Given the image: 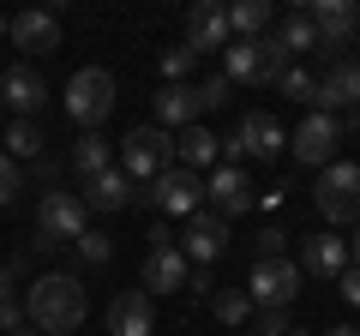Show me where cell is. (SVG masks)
I'll use <instances>...</instances> for the list:
<instances>
[{
    "mask_svg": "<svg viewBox=\"0 0 360 336\" xmlns=\"http://www.w3.org/2000/svg\"><path fill=\"white\" fill-rule=\"evenodd\" d=\"M108 168V138L103 132H84V138L72 144V174L84 181V174H103Z\"/></svg>",
    "mask_w": 360,
    "mask_h": 336,
    "instance_id": "cell-27",
    "label": "cell"
},
{
    "mask_svg": "<svg viewBox=\"0 0 360 336\" xmlns=\"http://www.w3.org/2000/svg\"><path fill=\"white\" fill-rule=\"evenodd\" d=\"M229 91H234L229 78H222V72H210L205 84H198V108H205V115H210V108H222V103H229Z\"/></svg>",
    "mask_w": 360,
    "mask_h": 336,
    "instance_id": "cell-35",
    "label": "cell"
},
{
    "mask_svg": "<svg viewBox=\"0 0 360 336\" xmlns=\"http://www.w3.org/2000/svg\"><path fill=\"white\" fill-rule=\"evenodd\" d=\"M210 312H217L222 324H246L252 318V300H246V288H217V295H210Z\"/></svg>",
    "mask_w": 360,
    "mask_h": 336,
    "instance_id": "cell-29",
    "label": "cell"
},
{
    "mask_svg": "<svg viewBox=\"0 0 360 336\" xmlns=\"http://www.w3.org/2000/svg\"><path fill=\"white\" fill-rule=\"evenodd\" d=\"M108 108H115V72H108V66H78V72L66 78V115L84 132H96L108 120Z\"/></svg>",
    "mask_w": 360,
    "mask_h": 336,
    "instance_id": "cell-3",
    "label": "cell"
},
{
    "mask_svg": "<svg viewBox=\"0 0 360 336\" xmlns=\"http://www.w3.org/2000/svg\"><path fill=\"white\" fill-rule=\"evenodd\" d=\"M324 336H360V324H336V330H324Z\"/></svg>",
    "mask_w": 360,
    "mask_h": 336,
    "instance_id": "cell-41",
    "label": "cell"
},
{
    "mask_svg": "<svg viewBox=\"0 0 360 336\" xmlns=\"http://www.w3.org/2000/svg\"><path fill=\"white\" fill-rule=\"evenodd\" d=\"M222 150H229V168H240L246 156H252V162H276V156L288 150V132L270 115H246L240 127H234V138H222Z\"/></svg>",
    "mask_w": 360,
    "mask_h": 336,
    "instance_id": "cell-8",
    "label": "cell"
},
{
    "mask_svg": "<svg viewBox=\"0 0 360 336\" xmlns=\"http://www.w3.org/2000/svg\"><path fill=\"white\" fill-rule=\"evenodd\" d=\"M84 217L90 210L78 205V193H42V205H37V240H30V252H54L60 240H78L84 234Z\"/></svg>",
    "mask_w": 360,
    "mask_h": 336,
    "instance_id": "cell-5",
    "label": "cell"
},
{
    "mask_svg": "<svg viewBox=\"0 0 360 336\" xmlns=\"http://www.w3.org/2000/svg\"><path fill=\"white\" fill-rule=\"evenodd\" d=\"M198 115H205V108H198V84H162V91H156V127H198Z\"/></svg>",
    "mask_w": 360,
    "mask_h": 336,
    "instance_id": "cell-21",
    "label": "cell"
},
{
    "mask_svg": "<svg viewBox=\"0 0 360 336\" xmlns=\"http://www.w3.org/2000/svg\"><path fill=\"white\" fill-rule=\"evenodd\" d=\"M252 324H258V336H288V330H295L288 306H258V312H252Z\"/></svg>",
    "mask_w": 360,
    "mask_h": 336,
    "instance_id": "cell-33",
    "label": "cell"
},
{
    "mask_svg": "<svg viewBox=\"0 0 360 336\" xmlns=\"http://www.w3.org/2000/svg\"><path fill=\"white\" fill-rule=\"evenodd\" d=\"M18 324H30V318H25V300H13V295H0V330L13 336Z\"/></svg>",
    "mask_w": 360,
    "mask_h": 336,
    "instance_id": "cell-37",
    "label": "cell"
},
{
    "mask_svg": "<svg viewBox=\"0 0 360 336\" xmlns=\"http://www.w3.org/2000/svg\"><path fill=\"white\" fill-rule=\"evenodd\" d=\"M25 181H37V186H49V193H54V186H60V162H54V156H37Z\"/></svg>",
    "mask_w": 360,
    "mask_h": 336,
    "instance_id": "cell-36",
    "label": "cell"
},
{
    "mask_svg": "<svg viewBox=\"0 0 360 336\" xmlns=\"http://www.w3.org/2000/svg\"><path fill=\"white\" fill-rule=\"evenodd\" d=\"M186 276H193V264L180 259V246H150V259H144V288L174 295V288H186Z\"/></svg>",
    "mask_w": 360,
    "mask_h": 336,
    "instance_id": "cell-22",
    "label": "cell"
},
{
    "mask_svg": "<svg viewBox=\"0 0 360 336\" xmlns=\"http://www.w3.org/2000/svg\"><path fill=\"white\" fill-rule=\"evenodd\" d=\"M264 30H270V0H234L229 6V37L252 42V37H264Z\"/></svg>",
    "mask_w": 360,
    "mask_h": 336,
    "instance_id": "cell-24",
    "label": "cell"
},
{
    "mask_svg": "<svg viewBox=\"0 0 360 336\" xmlns=\"http://www.w3.org/2000/svg\"><path fill=\"white\" fill-rule=\"evenodd\" d=\"M0 103L13 108V120H37L42 108H49V84H42L37 66H6V78H0Z\"/></svg>",
    "mask_w": 360,
    "mask_h": 336,
    "instance_id": "cell-13",
    "label": "cell"
},
{
    "mask_svg": "<svg viewBox=\"0 0 360 336\" xmlns=\"http://www.w3.org/2000/svg\"><path fill=\"white\" fill-rule=\"evenodd\" d=\"M288 336H307V330H288Z\"/></svg>",
    "mask_w": 360,
    "mask_h": 336,
    "instance_id": "cell-45",
    "label": "cell"
},
{
    "mask_svg": "<svg viewBox=\"0 0 360 336\" xmlns=\"http://www.w3.org/2000/svg\"><path fill=\"white\" fill-rule=\"evenodd\" d=\"M6 42L25 54H54L60 49V18L42 13V6H30V13H13L6 18Z\"/></svg>",
    "mask_w": 360,
    "mask_h": 336,
    "instance_id": "cell-15",
    "label": "cell"
},
{
    "mask_svg": "<svg viewBox=\"0 0 360 336\" xmlns=\"http://www.w3.org/2000/svg\"><path fill=\"white\" fill-rule=\"evenodd\" d=\"M90 300H84V283L72 271H49L37 276V288L25 295V318L37 324V336H72L84 324Z\"/></svg>",
    "mask_w": 360,
    "mask_h": 336,
    "instance_id": "cell-1",
    "label": "cell"
},
{
    "mask_svg": "<svg viewBox=\"0 0 360 336\" xmlns=\"http://www.w3.org/2000/svg\"><path fill=\"white\" fill-rule=\"evenodd\" d=\"M18 193H25V168H18L6 150H0V205H13Z\"/></svg>",
    "mask_w": 360,
    "mask_h": 336,
    "instance_id": "cell-34",
    "label": "cell"
},
{
    "mask_svg": "<svg viewBox=\"0 0 360 336\" xmlns=\"http://www.w3.org/2000/svg\"><path fill=\"white\" fill-rule=\"evenodd\" d=\"M319 217L324 222H360V162L319 168Z\"/></svg>",
    "mask_w": 360,
    "mask_h": 336,
    "instance_id": "cell-7",
    "label": "cell"
},
{
    "mask_svg": "<svg viewBox=\"0 0 360 336\" xmlns=\"http://www.w3.org/2000/svg\"><path fill=\"white\" fill-rule=\"evenodd\" d=\"M0 42H6V18H0Z\"/></svg>",
    "mask_w": 360,
    "mask_h": 336,
    "instance_id": "cell-44",
    "label": "cell"
},
{
    "mask_svg": "<svg viewBox=\"0 0 360 336\" xmlns=\"http://www.w3.org/2000/svg\"><path fill=\"white\" fill-rule=\"evenodd\" d=\"M295 295H300V264L295 259H264V264L246 271V300H252V312L258 306H288Z\"/></svg>",
    "mask_w": 360,
    "mask_h": 336,
    "instance_id": "cell-11",
    "label": "cell"
},
{
    "mask_svg": "<svg viewBox=\"0 0 360 336\" xmlns=\"http://www.w3.org/2000/svg\"><path fill=\"white\" fill-rule=\"evenodd\" d=\"M168 168H174V138H168L162 127H132L127 138H120V174H127V181L150 186Z\"/></svg>",
    "mask_w": 360,
    "mask_h": 336,
    "instance_id": "cell-4",
    "label": "cell"
},
{
    "mask_svg": "<svg viewBox=\"0 0 360 336\" xmlns=\"http://www.w3.org/2000/svg\"><path fill=\"white\" fill-rule=\"evenodd\" d=\"M342 132H360V108H354V115H348V127Z\"/></svg>",
    "mask_w": 360,
    "mask_h": 336,
    "instance_id": "cell-42",
    "label": "cell"
},
{
    "mask_svg": "<svg viewBox=\"0 0 360 336\" xmlns=\"http://www.w3.org/2000/svg\"><path fill=\"white\" fill-rule=\"evenodd\" d=\"M336 144H342V120L336 115H300V127L288 132V150H295L300 168H330Z\"/></svg>",
    "mask_w": 360,
    "mask_h": 336,
    "instance_id": "cell-9",
    "label": "cell"
},
{
    "mask_svg": "<svg viewBox=\"0 0 360 336\" xmlns=\"http://www.w3.org/2000/svg\"><path fill=\"white\" fill-rule=\"evenodd\" d=\"M217 156H222V138H217V132H205V127H186V132L174 138V162L193 168V174L217 168Z\"/></svg>",
    "mask_w": 360,
    "mask_h": 336,
    "instance_id": "cell-23",
    "label": "cell"
},
{
    "mask_svg": "<svg viewBox=\"0 0 360 336\" xmlns=\"http://www.w3.org/2000/svg\"><path fill=\"white\" fill-rule=\"evenodd\" d=\"M78 205H84V210H127L132 205V181L120 174V168L84 174V181H78Z\"/></svg>",
    "mask_w": 360,
    "mask_h": 336,
    "instance_id": "cell-20",
    "label": "cell"
},
{
    "mask_svg": "<svg viewBox=\"0 0 360 336\" xmlns=\"http://www.w3.org/2000/svg\"><path fill=\"white\" fill-rule=\"evenodd\" d=\"M300 13L312 18V37H319V49H330V54L360 30V13L348 6V0H312V6H300Z\"/></svg>",
    "mask_w": 360,
    "mask_h": 336,
    "instance_id": "cell-16",
    "label": "cell"
},
{
    "mask_svg": "<svg viewBox=\"0 0 360 336\" xmlns=\"http://www.w3.org/2000/svg\"><path fill=\"white\" fill-rule=\"evenodd\" d=\"M156 72H162V84H186V78L198 72V54L186 49V42H168L162 60H156Z\"/></svg>",
    "mask_w": 360,
    "mask_h": 336,
    "instance_id": "cell-28",
    "label": "cell"
},
{
    "mask_svg": "<svg viewBox=\"0 0 360 336\" xmlns=\"http://www.w3.org/2000/svg\"><path fill=\"white\" fill-rule=\"evenodd\" d=\"M139 205H150L156 217H193L198 205H205V174H193V168H168V174H156L144 193H132Z\"/></svg>",
    "mask_w": 360,
    "mask_h": 336,
    "instance_id": "cell-6",
    "label": "cell"
},
{
    "mask_svg": "<svg viewBox=\"0 0 360 336\" xmlns=\"http://www.w3.org/2000/svg\"><path fill=\"white\" fill-rule=\"evenodd\" d=\"M0 108H6V103H0Z\"/></svg>",
    "mask_w": 360,
    "mask_h": 336,
    "instance_id": "cell-46",
    "label": "cell"
},
{
    "mask_svg": "<svg viewBox=\"0 0 360 336\" xmlns=\"http://www.w3.org/2000/svg\"><path fill=\"white\" fill-rule=\"evenodd\" d=\"M180 259L193 264V271H210V264L229 252V222L217 217V210H193V222H186V234H174Z\"/></svg>",
    "mask_w": 360,
    "mask_h": 336,
    "instance_id": "cell-10",
    "label": "cell"
},
{
    "mask_svg": "<svg viewBox=\"0 0 360 336\" xmlns=\"http://www.w3.org/2000/svg\"><path fill=\"white\" fill-rule=\"evenodd\" d=\"M13 336H37V324H18V330H13Z\"/></svg>",
    "mask_w": 360,
    "mask_h": 336,
    "instance_id": "cell-43",
    "label": "cell"
},
{
    "mask_svg": "<svg viewBox=\"0 0 360 336\" xmlns=\"http://www.w3.org/2000/svg\"><path fill=\"white\" fill-rule=\"evenodd\" d=\"M72 246H78V264H108V259H115V240H108V234H96V228H84Z\"/></svg>",
    "mask_w": 360,
    "mask_h": 336,
    "instance_id": "cell-31",
    "label": "cell"
},
{
    "mask_svg": "<svg viewBox=\"0 0 360 336\" xmlns=\"http://www.w3.org/2000/svg\"><path fill=\"white\" fill-rule=\"evenodd\" d=\"M6 156H13V162H37V156H49V138H42L37 120H13V127H6Z\"/></svg>",
    "mask_w": 360,
    "mask_h": 336,
    "instance_id": "cell-26",
    "label": "cell"
},
{
    "mask_svg": "<svg viewBox=\"0 0 360 336\" xmlns=\"http://www.w3.org/2000/svg\"><path fill=\"white\" fill-rule=\"evenodd\" d=\"M270 37H276V49H283L288 60H295V54H307V49H319V37H312V18L300 13V6H295V13H288L276 30H270Z\"/></svg>",
    "mask_w": 360,
    "mask_h": 336,
    "instance_id": "cell-25",
    "label": "cell"
},
{
    "mask_svg": "<svg viewBox=\"0 0 360 336\" xmlns=\"http://www.w3.org/2000/svg\"><path fill=\"white\" fill-rule=\"evenodd\" d=\"M276 91H283V96H295V103H307V115H312V103H319V78H312L307 66H288V72L276 78Z\"/></svg>",
    "mask_w": 360,
    "mask_h": 336,
    "instance_id": "cell-30",
    "label": "cell"
},
{
    "mask_svg": "<svg viewBox=\"0 0 360 336\" xmlns=\"http://www.w3.org/2000/svg\"><path fill=\"white\" fill-rule=\"evenodd\" d=\"M205 205L217 210L222 222L240 217V210H252V181H246V168H229V162L210 168V174H205Z\"/></svg>",
    "mask_w": 360,
    "mask_h": 336,
    "instance_id": "cell-14",
    "label": "cell"
},
{
    "mask_svg": "<svg viewBox=\"0 0 360 336\" xmlns=\"http://www.w3.org/2000/svg\"><path fill=\"white\" fill-rule=\"evenodd\" d=\"M288 66L295 60L276 49V37H252V42L234 37L229 49H222V78H229V84H276Z\"/></svg>",
    "mask_w": 360,
    "mask_h": 336,
    "instance_id": "cell-2",
    "label": "cell"
},
{
    "mask_svg": "<svg viewBox=\"0 0 360 336\" xmlns=\"http://www.w3.org/2000/svg\"><path fill=\"white\" fill-rule=\"evenodd\" d=\"M348 259H354V271H360V222H354V234H348Z\"/></svg>",
    "mask_w": 360,
    "mask_h": 336,
    "instance_id": "cell-39",
    "label": "cell"
},
{
    "mask_svg": "<svg viewBox=\"0 0 360 336\" xmlns=\"http://www.w3.org/2000/svg\"><path fill=\"white\" fill-rule=\"evenodd\" d=\"M354 115L360 108V60H330L319 72V103H312V115Z\"/></svg>",
    "mask_w": 360,
    "mask_h": 336,
    "instance_id": "cell-12",
    "label": "cell"
},
{
    "mask_svg": "<svg viewBox=\"0 0 360 336\" xmlns=\"http://www.w3.org/2000/svg\"><path fill=\"white\" fill-rule=\"evenodd\" d=\"M336 295H342L348 306H360V271H354V264H348V271L336 276Z\"/></svg>",
    "mask_w": 360,
    "mask_h": 336,
    "instance_id": "cell-38",
    "label": "cell"
},
{
    "mask_svg": "<svg viewBox=\"0 0 360 336\" xmlns=\"http://www.w3.org/2000/svg\"><path fill=\"white\" fill-rule=\"evenodd\" d=\"M229 6H217V0H198L193 13H186V49L205 60L210 49H229Z\"/></svg>",
    "mask_w": 360,
    "mask_h": 336,
    "instance_id": "cell-17",
    "label": "cell"
},
{
    "mask_svg": "<svg viewBox=\"0 0 360 336\" xmlns=\"http://www.w3.org/2000/svg\"><path fill=\"white\" fill-rule=\"evenodd\" d=\"M0 295H13V264L0 259Z\"/></svg>",
    "mask_w": 360,
    "mask_h": 336,
    "instance_id": "cell-40",
    "label": "cell"
},
{
    "mask_svg": "<svg viewBox=\"0 0 360 336\" xmlns=\"http://www.w3.org/2000/svg\"><path fill=\"white\" fill-rule=\"evenodd\" d=\"M300 271L336 283V276L348 271V240L342 234H307V240H300Z\"/></svg>",
    "mask_w": 360,
    "mask_h": 336,
    "instance_id": "cell-19",
    "label": "cell"
},
{
    "mask_svg": "<svg viewBox=\"0 0 360 336\" xmlns=\"http://www.w3.org/2000/svg\"><path fill=\"white\" fill-rule=\"evenodd\" d=\"M354 37H360V30H354Z\"/></svg>",
    "mask_w": 360,
    "mask_h": 336,
    "instance_id": "cell-47",
    "label": "cell"
},
{
    "mask_svg": "<svg viewBox=\"0 0 360 336\" xmlns=\"http://www.w3.org/2000/svg\"><path fill=\"white\" fill-rule=\"evenodd\" d=\"M252 252H258L252 264H264V259H283V252H288V234L276 228V222H264V228H258V240H252Z\"/></svg>",
    "mask_w": 360,
    "mask_h": 336,
    "instance_id": "cell-32",
    "label": "cell"
},
{
    "mask_svg": "<svg viewBox=\"0 0 360 336\" xmlns=\"http://www.w3.org/2000/svg\"><path fill=\"white\" fill-rule=\"evenodd\" d=\"M150 330H156V306L144 288H127L108 300V336H150Z\"/></svg>",
    "mask_w": 360,
    "mask_h": 336,
    "instance_id": "cell-18",
    "label": "cell"
}]
</instances>
